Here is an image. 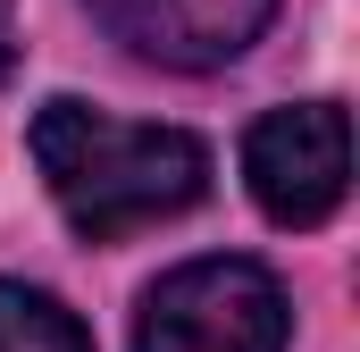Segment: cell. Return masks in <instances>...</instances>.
<instances>
[{
	"label": "cell",
	"instance_id": "6da1fadb",
	"mask_svg": "<svg viewBox=\"0 0 360 352\" xmlns=\"http://www.w3.org/2000/svg\"><path fill=\"white\" fill-rule=\"evenodd\" d=\"M34 168L51 184L59 218L84 244H117L134 227H160L210 193V151L184 126H126L92 101H42L34 118Z\"/></svg>",
	"mask_w": 360,
	"mask_h": 352
},
{
	"label": "cell",
	"instance_id": "7a4b0ae2",
	"mask_svg": "<svg viewBox=\"0 0 360 352\" xmlns=\"http://www.w3.org/2000/svg\"><path fill=\"white\" fill-rule=\"evenodd\" d=\"M293 310L260 260H184L143 294L134 352H285Z\"/></svg>",
	"mask_w": 360,
	"mask_h": 352
},
{
	"label": "cell",
	"instance_id": "3957f363",
	"mask_svg": "<svg viewBox=\"0 0 360 352\" xmlns=\"http://www.w3.org/2000/svg\"><path fill=\"white\" fill-rule=\"evenodd\" d=\"M243 184L276 227H327L352 184V118L344 101H293L243 134Z\"/></svg>",
	"mask_w": 360,
	"mask_h": 352
},
{
	"label": "cell",
	"instance_id": "277c9868",
	"mask_svg": "<svg viewBox=\"0 0 360 352\" xmlns=\"http://www.w3.org/2000/svg\"><path fill=\"white\" fill-rule=\"evenodd\" d=\"M84 8L109 25V42H126L151 68H184V76L243 59L276 17V0H84Z\"/></svg>",
	"mask_w": 360,
	"mask_h": 352
},
{
	"label": "cell",
	"instance_id": "5b68a950",
	"mask_svg": "<svg viewBox=\"0 0 360 352\" xmlns=\"http://www.w3.org/2000/svg\"><path fill=\"white\" fill-rule=\"evenodd\" d=\"M0 352H92V336L59 294L0 277Z\"/></svg>",
	"mask_w": 360,
	"mask_h": 352
},
{
	"label": "cell",
	"instance_id": "8992f818",
	"mask_svg": "<svg viewBox=\"0 0 360 352\" xmlns=\"http://www.w3.org/2000/svg\"><path fill=\"white\" fill-rule=\"evenodd\" d=\"M8 8H17V0H0V84L17 76V17H8Z\"/></svg>",
	"mask_w": 360,
	"mask_h": 352
}]
</instances>
